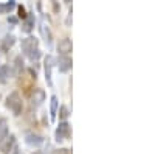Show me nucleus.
<instances>
[{"label":"nucleus","instance_id":"f257e3e1","mask_svg":"<svg viewBox=\"0 0 155 154\" xmlns=\"http://www.w3.org/2000/svg\"><path fill=\"white\" fill-rule=\"evenodd\" d=\"M6 106L14 112V115H20L22 114V109H23V103H22V98L17 92H12L8 100H6Z\"/></svg>","mask_w":155,"mask_h":154},{"label":"nucleus","instance_id":"f03ea898","mask_svg":"<svg viewBox=\"0 0 155 154\" xmlns=\"http://www.w3.org/2000/svg\"><path fill=\"white\" fill-rule=\"evenodd\" d=\"M68 137H70V125L67 121L59 123L58 129H56V140L58 142H62V140H65Z\"/></svg>","mask_w":155,"mask_h":154},{"label":"nucleus","instance_id":"7ed1b4c3","mask_svg":"<svg viewBox=\"0 0 155 154\" xmlns=\"http://www.w3.org/2000/svg\"><path fill=\"white\" fill-rule=\"evenodd\" d=\"M36 48H37V39L36 37H27V39L22 41V50H23L25 55L31 53V51L36 50Z\"/></svg>","mask_w":155,"mask_h":154},{"label":"nucleus","instance_id":"20e7f679","mask_svg":"<svg viewBox=\"0 0 155 154\" xmlns=\"http://www.w3.org/2000/svg\"><path fill=\"white\" fill-rule=\"evenodd\" d=\"M58 51H59L62 56H67L70 51H71V41L68 39V37L59 41V44H58Z\"/></svg>","mask_w":155,"mask_h":154},{"label":"nucleus","instance_id":"39448f33","mask_svg":"<svg viewBox=\"0 0 155 154\" xmlns=\"http://www.w3.org/2000/svg\"><path fill=\"white\" fill-rule=\"evenodd\" d=\"M25 142H27L28 145H31V146H41L44 143V139L41 135H37V134L28 132L27 135H25Z\"/></svg>","mask_w":155,"mask_h":154},{"label":"nucleus","instance_id":"423d86ee","mask_svg":"<svg viewBox=\"0 0 155 154\" xmlns=\"http://www.w3.org/2000/svg\"><path fill=\"white\" fill-rule=\"evenodd\" d=\"M42 101H45V92L42 91V89H36V91L31 94V104L39 106V104H42Z\"/></svg>","mask_w":155,"mask_h":154},{"label":"nucleus","instance_id":"0eeeda50","mask_svg":"<svg viewBox=\"0 0 155 154\" xmlns=\"http://www.w3.org/2000/svg\"><path fill=\"white\" fill-rule=\"evenodd\" d=\"M58 66H59L61 72H68L71 69V58H68V56H59Z\"/></svg>","mask_w":155,"mask_h":154},{"label":"nucleus","instance_id":"6e6552de","mask_svg":"<svg viewBox=\"0 0 155 154\" xmlns=\"http://www.w3.org/2000/svg\"><path fill=\"white\" fill-rule=\"evenodd\" d=\"M12 145H14V135L5 137V142H0V151H2L3 154H9Z\"/></svg>","mask_w":155,"mask_h":154},{"label":"nucleus","instance_id":"1a4fd4ad","mask_svg":"<svg viewBox=\"0 0 155 154\" xmlns=\"http://www.w3.org/2000/svg\"><path fill=\"white\" fill-rule=\"evenodd\" d=\"M51 69H53V58L47 56L45 58V80L48 83V86H51Z\"/></svg>","mask_w":155,"mask_h":154},{"label":"nucleus","instance_id":"9d476101","mask_svg":"<svg viewBox=\"0 0 155 154\" xmlns=\"http://www.w3.org/2000/svg\"><path fill=\"white\" fill-rule=\"evenodd\" d=\"M11 70L8 66H0V83H6L9 80Z\"/></svg>","mask_w":155,"mask_h":154},{"label":"nucleus","instance_id":"9b49d317","mask_svg":"<svg viewBox=\"0 0 155 154\" xmlns=\"http://www.w3.org/2000/svg\"><path fill=\"white\" fill-rule=\"evenodd\" d=\"M41 33H42V36L45 37V42H51V39H53V36H51V31H50V28L47 27L45 23H41Z\"/></svg>","mask_w":155,"mask_h":154},{"label":"nucleus","instance_id":"f8f14e48","mask_svg":"<svg viewBox=\"0 0 155 154\" xmlns=\"http://www.w3.org/2000/svg\"><path fill=\"white\" fill-rule=\"evenodd\" d=\"M33 25H34V19L31 16H27V19H25V22H23V31L30 33L33 30Z\"/></svg>","mask_w":155,"mask_h":154},{"label":"nucleus","instance_id":"ddd939ff","mask_svg":"<svg viewBox=\"0 0 155 154\" xmlns=\"http://www.w3.org/2000/svg\"><path fill=\"white\" fill-rule=\"evenodd\" d=\"M56 109H58V97H51V108H50V112H51V120L56 118Z\"/></svg>","mask_w":155,"mask_h":154},{"label":"nucleus","instance_id":"4468645a","mask_svg":"<svg viewBox=\"0 0 155 154\" xmlns=\"http://www.w3.org/2000/svg\"><path fill=\"white\" fill-rule=\"evenodd\" d=\"M6 120L5 118H2L0 120V142H2V140L6 137Z\"/></svg>","mask_w":155,"mask_h":154},{"label":"nucleus","instance_id":"2eb2a0df","mask_svg":"<svg viewBox=\"0 0 155 154\" xmlns=\"http://www.w3.org/2000/svg\"><path fill=\"white\" fill-rule=\"evenodd\" d=\"M14 6H16V3L12 2V0H11V2H6L5 5H0V12H9Z\"/></svg>","mask_w":155,"mask_h":154},{"label":"nucleus","instance_id":"dca6fc26","mask_svg":"<svg viewBox=\"0 0 155 154\" xmlns=\"http://www.w3.org/2000/svg\"><path fill=\"white\" fill-rule=\"evenodd\" d=\"M14 45V36H6L5 41H3V48H8V47H12Z\"/></svg>","mask_w":155,"mask_h":154},{"label":"nucleus","instance_id":"f3484780","mask_svg":"<svg viewBox=\"0 0 155 154\" xmlns=\"http://www.w3.org/2000/svg\"><path fill=\"white\" fill-rule=\"evenodd\" d=\"M28 58H30L31 61H36V59H39V58H41V50H39V48L33 50L31 53H28Z\"/></svg>","mask_w":155,"mask_h":154},{"label":"nucleus","instance_id":"a211bd4d","mask_svg":"<svg viewBox=\"0 0 155 154\" xmlns=\"http://www.w3.org/2000/svg\"><path fill=\"white\" fill-rule=\"evenodd\" d=\"M59 115H61V118H67L68 117V109L65 108V106H61V111H59Z\"/></svg>","mask_w":155,"mask_h":154},{"label":"nucleus","instance_id":"6ab92c4d","mask_svg":"<svg viewBox=\"0 0 155 154\" xmlns=\"http://www.w3.org/2000/svg\"><path fill=\"white\" fill-rule=\"evenodd\" d=\"M19 17L27 19V11H25V8H23V6H19Z\"/></svg>","mask_w":155,"mask_h":154},{"label":"nucleus","instance_id":"aec40b11","mask_svg":"<svg viewBox=\"0 0 155 154\" xmlns=\"http://www.w3.org/2000/svg\"><path fill=\"white\" fill-rule=\"evenodd\" d=\"M34 154H44L42 151H37V152H34Z\"/></svg>","mask_w":155,"mask_h":154}]
</instances>
